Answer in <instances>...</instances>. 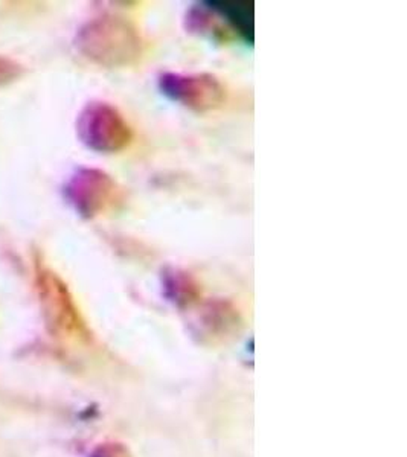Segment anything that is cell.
I'll return each instance as SVG.
<instances>
[{
	"label": "cell",
	"instance_id": "obj_1",
	"mask_svg": "<svg viewBox=\"0 0 407 457\" xmlns=\"http://www.w3.org/2000/svg\"><path fill=\"white\" fill-rule=\"evenodd\" d=\"M84 58L105 69L136 66L145 57L146 42L141 29L126 17H95L79 28L73 38Z\"/></svg>",
	"mask_w": 407,
	"mask_h": 457
},
{
	"label": "cell",
	"instance_id": "obj_2",
	"mask_svg": "<svg viewBox=\"0 0 407 457\" xmlns=\"http://www.w3.org/2000/svg\"><path fill=\"white\" fill-rule=\"evenodd\" d=\"M77 136L86 148L100 154H116L126 150L135 133L120 110L105 101L84 105L77 118Z\"/></svg>",
	"mask_w": 407,
	"mask_h": 457
},
{
	"label": "cell",
	"instance_id": "obj_3",
	"mask_svg": "<svg viewBox=\"0 0 407 457\" xmlns=\"http://www.w3.org/2000/svg\"><path fill=\"white\" fill-rule=\"evenodd\" d=\"M63 197L73 212L94 220L124 202V189L113 177L98 168H79L64 183Z\"/></svg>",
	"mask_w": 407,
	"mask_h": 457
},
{
	"label": "cell",
	"instance_id": "obj_4",
	"mask_svg": "<svg viewBox=\"0 0 407 457\" xmlns=\"http://www.w3.org/2000/svg\"><path fill=\"white\" fill-rule=\"evenodd\" d=\"M157 87L171 103L194 113L215 112L228 101L225 83L212 73L163 72L157 79Z\"/></svg>",
	"mask_w": 407,
	"mask_h": 457
},
{
	"label": "cell",
	"instance_id": "obj_5",
	"mask_svg": "<svg viewBox=\"0 0 407 457\" xmlns=\"http://www.w3.org/2000/svg\"><path fill=\"white\" fill-rule=\"evenodd\" d=\"M36 287L43 317L53 333L79 334L83 331V322L72 295L55 271L40 267L37 270Z\"/></svg>",
	"mask_w": 407,
	"mask_h": 457
},
{
	"label": "cell",
	"instance_id": "obj_6",
	"mask_svg": "<svg viewBox=\"0 0 407 457\" xmlns=\"http://www.w3.org/2000/svg\"><path fill=\"white\" fill-rule=\"evenodd\" d=\"M25 66L12 58L0 55V88L16 83L25 75Z\"/></svg>",
	"mask_w": 407,
	"mask_h": 457
}]
</instances>
